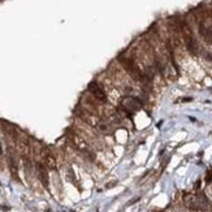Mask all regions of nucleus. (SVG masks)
Returning a JSON list of instances; mask_svg holds the SVG:
<instances>
[{"label": "nucleus", "instance_id": "7ed1b4c3", "mask_svg": "<svg viewBox=\"0 0 212 212\" xmlns=\"http://www.w3.org/2000/svg\"><path fill=\"white\" fill-rule=\"evenodd\" d=\"M204 57H206V60L212 61V52H204Z\"/></svg>", "mask_w": 212, "mask_h": 212}, {"label": "nucleus", "instance_id": "f257e3e1", "mask_svg": "<svg viewBox=\"0 0 212 212\" xmlns=\"http://www.w3.org/2000/svg\"><path fill=\"white\" fill-rule=\"evenodd\" d=\"M89 92L99 101L100 104H107L108 103L107 92H106V90L103 89V87H101V85L99 82H97V81L91 82L90 86H89Z\"/></svg>", "mask_w": 212, "mask_h": 212}, {"label": "nucleus", "instance_id": "f03ea898", "mask_svg": "<svg viewBox=\"0 0 212 212\" xmlns=\"http://www.w3.org/2000/svg\"><path fill=\"white\" fill-rule=\"evenodd\" d=\"M198 31L204 42L208 43V45H212V29L210 26H207L203 21H200L198 24Z\"/></svg>", "mask_w": 212, "mask_h": 212}]
</instances>
